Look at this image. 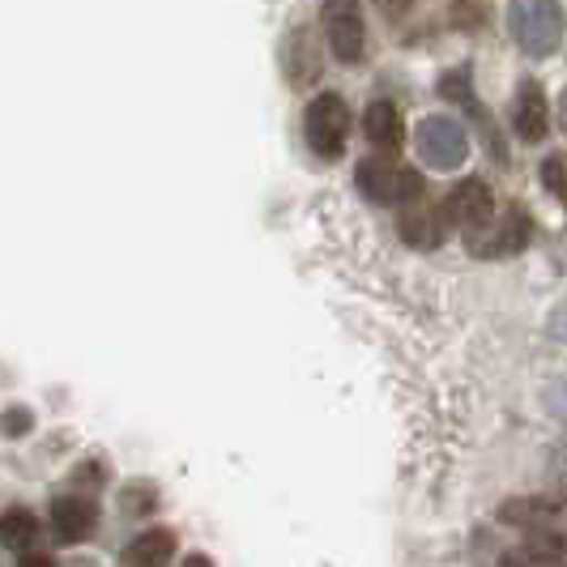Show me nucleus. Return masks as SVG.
<instances>
[{"instance_id":"nucleus-1","label":"nucleus","mask_w":567,"mask_h":567,"mask_svg":"<svg viewBox=\"0 0 567 567\" xmlns=\"http://www.w3.org/2000/svg\"><path fill=\"white\" fill-rule=\"evenodd\" d=\"M508 34L520 52L529 56H550L564 43V9L559 0H512Z\"/></svg>"},{"instance_id":"nucleus-2","label":"nucleus","mask_w":567,"mask_h":567,"mask_svg":"<svg viewBox=\"0 0 567 567\" xmlns=\"http://www.w3.org/2000/svg\"><path fill=\"white\" fill-rule=\"evenodd\" d=\"M354 184L375 205H414V200L423 197V175L414 167H405V163H398L393 154L363 158L354 167Z\"/></svg>"},{"instance_id":"nucleus-3","label":"nucleus","mask_w":567,"mask_h":567,"mask_svg":"<svg viewBox=\"0 0 567 567\" xmlns=\"http://www.w3.org/2000/svg\"><path fill=\"white\" fill-rule=\"evenodd\" d=\"M303 137H308L316 158H324V163H333V158L346 154V142H350V107H346L341 94L324 90V94H316L312 103H308V112H303Z\"/></svg>"},{"instance_id":"nucleus-4","label":"nucleus","mask_w":567,"mask_h":567,"mask_svg":"<svg viewBox=\"0 0 567 567\" xmlns=\"http://www.w3.org/2000/svg\"><path fill=\"white\" fill-rule=\"evenodd\" d=\"M320 27H324V43L341 64H359L368 52V22L359 0H324L320 4Z\"/></svg>"},{"instance_id":"nucleus-5","label":"nucleus","mask_w":567,"mask_h":567,"mask_svg":"<svg viewBox=\"0 0 567 567\" xmlns=\"http://www.w3.org/2000/svg\"><path fill=\"white\" fill-rule=\"evenodd\" d=\"M414 145H419V158L431 171H456L470 154V137L465 128L456 124L453 115H426L414 128Z\"/></svg>"},{"instance_id":"nucleus-6","label":"nucleus","mask_w":567,"mask_h":567,"mask_svg":"<svg viewBox=\"0 0 567 567\" xmlns=\"http://www.w3.org/2000/svg\"><path fill=\"white\" fill-rule=\"evenodd\" d=\"M534 239V223L520 205H508L504 214H495L483 230L470 235V252L483 256V260H504V256H516L529 248Z\"/></svg>"},{"instance_id":"nucleus-7","label":"nucleus","mask_w":567,"mask_h":567,"mask_svg":"<svg viewBox=\"0 0 567 567\" xmlns=\"http://www.w3.org/2000/svg\"><path fill=\"white\" fill-rule=\"evenodd\" d=\"M444 218H449V227H461L465 235L483 230L495 218V193H491L483 175H470V179L456 184L444 200Z\"/></svg>"},{"instance_id":"nucleus-8","label":"nucleus","mask_w":567,"mask_h":567,"mask_svg":"<svg viewBox=\"0 0 567 567\" xmlns=\"http://www.w3.org/2000/svg\"><path fill=\"white\" fill-rule=\"evenodd\" d=\"M52 529L64 546H78L85 542L94 529H99V504L94 495H82V491H69V495H56L52 504Z\"/></svg>"},{"instance_id":"nucleus-9","label":"nucleus","mask_w":567,"mask_h":567,"mask_svg":"<svg viewBox=\"0 0 567 567\" xmlns=\"http://www.w3.org/2000/svg\"><path fill=\"white\" fill-rule=\"evenodd\" d=\"M175 550H179L175 529H171V525H150V529H142L137 538L124 546L120 564L124 567H167L171 559H175Z\"/></svg>"},{"instance_id":"nucleus-10","label":"nucleus","mask_w":567,"mask_h":567,"mask_svg":"<svg viewBox=\"0 0 567 567\" xmlns=\"http://www.w3.org/2000/svg\"><path fill=\"white\" fill-rule=\"evenodd\" d=\"M512 128L520 142H542L546 128H550V115H546V94L538 82H520L516 85V99H512Z\"/></svg>"},{"instance_id":"nucleus-11","label":"nucleus","mask_w":567,"mask_h":567,"mask_svg":"<svg viewBox=\"0 0 567 567\" xmlns=\"http://www.w3.org/2000/svg\"><path fill=\"white\" fill-rule=\"evenodd\" d=\"M282 69H286V82L290 85H308L320 78V48H316V39L308 27H295L290 34H286Z\"/></svg>"},{"instance_id":"nucleus-12","label":"nucleus","mask_w":567,"mask_h":567,"mask_svg":"<svg viewBox=\"0 0 567 567\" xmlns=\"http://www.w3.org/2000/svg\"><path fill=\"white\" fill-rule=\"evenodd\" d=\"M398 230L410 248L431 252V248H440V244H444V235H449V218H444V209L414 205V209H405V214L398 218Z\"/></svg>"},{"instance_id":"nucleus-13","label":"nucleus","mask_w":567,"mask_h":567,"mask_svg":"<svg viewBox=\"0 0 567 567\" xmlns=\"http://www.w3.org/2000/svg\"><path fill=\"white\" fill-rule=\"evenodd\" d=\"M363 133H368V142L375 145L380 154H393V158H398L401 142H405V124H401L398 103L375 99L368 112H363Z\"/></svg>"},{"instance_id":"nucleus-14","label":"nucleus","mask_w":567,"mask_h":567,"mask_svg":"<svg viewBox=\"0 0 567 567\" xmlns=\"http://www.w3.org/2000/svg\"><path fill=\"white\" fill-rule=\"evenodd\" d=\"M499 516L512 520L516 529H525V534H559L564 504H555V499H512L499 508Z\"/></svg>"},{"instance_id":"nucleus-15","label":"nucleus","mask_w":567,"mask_h":567,"mask_svg":"<svg viewBox=\"0 0 567 567\" xmlns=\"http://www.w3.org/2000/svg\"><path fill=\"white\" fill-rule=\"evenodd\" d=\"M564 559H567L564 534H529V542L508 550L499 567H559Z\"/></svg>"},{"instance_id":"nucleus-16","label":"nucleus","mask_w":567,"mask_h":567,"mask_svg":"<svg viewBox=\"0 0 567 567\" xmlns=\"http://www.w3.org/2000/svg\"><path fill=\"white\" fill-rule=\"evenodd\" d=\"M39 534H43V525H39V516L30 508L0 512V546L4 550H34Z\"/></svg>"},{"instance_id":"nucleus-17","label":"nucleus","mask_w":567,"mask_h":567,"mask_svg":"<svg viewBox=\"0 0 567 567\" xmlns=\"http://www.w3.org/2000/svg\"><path fill=\"white\" fill-rule=\"evenodd\" d=\"M120 508L142 520L145 512L158 508V486H154V483H128V486H124V495H120Z\"/></svg>"},{"instance_id":"nucleus-18","label":"nucleus","mask_w":567,"mask_h":567,"mask_svg":"<svg viewBox=\"0 0 567 567\" xmlns=\"http://www.w3.org/2000/svg\"><path fill=\"white\" fill-rule=\"evenodd\" d=\"M34 431V410L30 405H4V414H0V435L4 440H22Z\"/></svg>"},{"instance_id":"nucleus-19","label":"nucleus","mask_w":567,"mask_h":567,"mask_svg":"<svg viewBox=\"0 0 567 567\" xmlns=\"http://www.w3.org/2000/svg\"><path fill=\"white\" fill-rule=\"evenodd\" d=\"M542 184H546V193L555 200H567V167L564 158H546L542 163Z\"/></svg>"},{"instance_id":"nucleus-20","label":"nucleus","mask_w":567,"mask_h":567,"mask_svg":"<svg viewBox=\"0 0 567 567\" xmlns=\"http://www.w3.org/2000/svg\"><path fill=\"white\" fill-rule=\"evenodd\" d=\"M107 483V470H103V461H85V465H78L73 470V486L82 491V495H94L99 486Z\"/></svg>"},{"instance_id":"nucleus-21","label":"nucleus","mask_w":567,"mask_h":567,"mask_svg":"<svg viewBox=\"0 0 567 567\" xmlns=\"http://www.w3.org/2000/svg\"><path fill=\"white\" fill-rule=\"evenodd\" d=\"M18 567H56V559H52V555H43V550H27Z\"/></svg>"},{"instance_id":"nucleus-22","label":"nucleus","mask_w":567,"mask_h":567,"mask_svg":"<svg viewBox=\"0 0 567 567\" xmlns=\"http://www.w3.org/2000/svg\"><path fill=\"white\" fill-rule=\"evenodd\" d=\"M179 567H218V564H214L209 555H200V550H193V555H184V559H179Z\"/></svg>"},{"instance_id":"nucleus-23","label":"nucleus","mask_w":567,"mask_h":567,"mask_svg":"<svg viewBox=\"0 0 567 567\" xmlns=\"http://www.w3.org/2000/svg\"><path fill=\"white\" fill-rule=\"evenodd\" d=\"M375 4H380L384 13H405V9H410V0H375Z\"/></svg>"},{"instance_id":"nucleus-24","label":"nucleus","mask_w":567,"mask_h":567,"mask_svg":"<svg viewBox=\"0 0 567 567\" xmlns=\"http://www.w3.org/2000/svg\"><path fill=\"white\" fill-rule=\"evenodd\" d=\"M559 124H564V133H567V90H564V103H559Z\"/></svg>"}]
</instances>
